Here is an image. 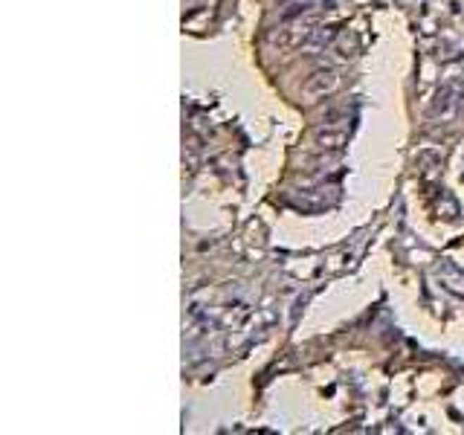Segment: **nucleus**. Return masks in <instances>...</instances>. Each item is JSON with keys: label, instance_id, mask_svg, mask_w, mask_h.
Returning <instances> with one entry per match:
<instances>
[]
</instances>
